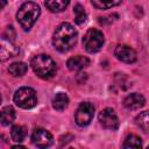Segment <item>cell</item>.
Wrapping results in <instances>:
<instances>
[{
  "label": "cell",
  "instance_id": "44dd1931",
  "mask_svg": "<svg viewBox=\"0 0 149 149\" xmlns=\"http://www.w3.org/2000/svg\"><path fill=\"white\" fill-rule=\"evenodd\" d=\"M142 146V142H141V139L135 135V134H130L126 137L122 147L123 148H139Z\"/></svg>",
  "mask_w": 149,
  "mask_h": 149
},
{
  "label": "cell",
  "instance_id": "7a4b0ae2",
  "mask_svg": "<svg viewBox=\"0 0 149 149\" xmlns=\"http://www.w3.org/2000/svg\"><path fill=\"white\" fill-rule=\"evenodd\" d=\"M30 65L34 72L42 79H49L54 77L57 70V66L54 59L50 56L44 54L34 56L30 61Z\"/></svg>",
  "mask_w": 149,
  "mask_h": 149
},
{
  "label": "cell",
  "instance_id": "4fadbf2b",
  "mask_svg": "<svg viewBox=\"0 0 149 149\" xmlns=\"http://www.w3.org/2000/svg\"><path fill=\"white\" fill-rule=\"evenodd\" d=\"M15 109L12 106H6L0 111V123L2 126H9L15 120Z\"/></svg>",
  "mask_w": 149,
  "mask_h": 149
},
{
  "label": "cell",
  "instance_id": "603a6c76",
  "mask_svg": "<svg viewBox=\"0 0 149 149\" xmlns=\"http://www.w3.org/2000/svg\"><path fill=\"white\" fill-rule=\"evenodd\" d=\"M0 104H1V94H0Z\"/></svg>",
  "mask_w": 149,
  "mask_h": 149
},
{
  "label": "cell",
  "instance_id": "8fae6325",
  "mask_svg": "<svg viewBox=\"0 0 149 149\" xmlns=\"http://www.w3.org/2000/svg\"><path fill=\"white\" fill-rule=\"evenodd\" d=\"M123 105L128 109H140L146 105V99L140 93H130L125 98Z\"/></svg>",
  "mask_w": 149,
  "mask_h": 149
},
{
  "label": "cell",
  "instance_id": "30bf717a",
  "mask_svg": "<svg viewBox=\"0 0 149 149\" xmlns=\"http://www.w3.org/2000/svg\"><path fill=\"white\" fill-rule=\"evenodd\" d=\"M114 55L115 57L123 62V63H127V64H130V63H134L136 61V52L133 48L128 47V45H125V44H120L115 48L114 50Z\"/></svg>",
  "mask_w": 149,
  "mask_h": 149
},
{
  "label": "cell",
  "instance_id": "3957f363",
  "mask_svg": "<svg viewBox=\"0 0 149 149\" xmlns=\"http://www.w3.org/2000/svg\"><path fill=\"white\" fill-rule=\"evenodd\" d=\"M40 13H41L40 6L35 2L28 1L21 5V7L16 13V19L21 28H23V30L27 31L34 26V23L40 16Z\"/></svg>",
  "mask_w": 149,
  "mask_h": 149
},
{
  "label": "cell",
  "instance_id": "ffe728a7",
  "mask_svg": "<svg viewBox=\"0 0 149 149\" xmlns=\"http://www.w3.org/2000/svg\"><path fill=\"white\" fill-rule=\"evenodd\" d=\"M73 12H74V22L77 24H83L86 21V17H87L84 7L79 3H77L73 8Z\"/></svg>",
  "mask_w": 149,
  "mask_h": 149
},
{
  "label": "cell",
  "instance_id": "2e32d148",
  "mask_svg": "<svg viewBox=\"0 0 149 149\" xmlns=\"http://www.w3.org/2000/svg\"><path fill=\"white\" fill-rule=\"evenodd\" d=\"M8 71L14 77H22L28 71V65L23 62H14L9 65Z\"/></svg>",
  "mask_w": 149,
  "mask_h": 149
},
{
  "label": "cell",
  "instance_id": "7c38bea8",
  "mask_svg": "<svg viewBox=\"0 0 149 149\" xmlns=\"http://www.w3.org/2000/svg\"><path fill=\"white\" fill-rule=\"evenodd\" d=\"M88 64H90V59L86 56H81V55L69 58V61L66 63L68 69L70 71H80L84 68H86Z\"/></svg>",
  "mask_w": 149,
  "mask_h": 149
},
{
  "label": "cell",
  "instance_id": "8992f818",
  "mask_svg": "<svg viewBox=\"0 0 149 149\" xmlns=\"http://www.w3.org/2000/svg\"><path fill=\"white\" fill-rule=\"evenodd\" d=\"M94 116V106L91 102H81L74 114V121L78 126L85 127L90 125Z\"/></svg>",
  "mask_w": 149,
  "mask_h": 149
},
{
  "label": "cell",
  "instance_id": "5bb4252c",
  "mask_svg": "<svg viewBox=\"0 0 149 149\" xmlns=\"http://www.w3.org/2000/svg\"><path fill=\"white\" fill-rule=\"evenodd\" d=\"M70 3V0H45V7L52 13L63 12Z\"/></svg>",
  "mask_w": 149,
  "mask_h": 149
},
{
  "label": "cell",
  "instance_id": "9a60e30c",
  "mask_svg": "<svg viewBox=\"0 0 149 149\" xmlns=\"http://www.w3.org/2000/svg\"><path fill=\"white\" fill-rule=\"evenodd\" d=\"M68 105H69V97L64 92L57 93L52 99V107L56 111H63L68 107Z\"/></svg>",
  "mask_w": 149,
  "mask_h": 149
},
{
  "label": "cell",
  "instance_id": "d6986e66",
  "mask_svg": "<svg viewBox=\"0 0 149 149\" xmlns=\"http://www.w3.org/2000/svg\"><path fill=\"white\" fill-rule=\"evenodd\" d=\"M122 0H91L92 5L98 9H109L121 3Z\"/></svg>",
  "mask_w": 149,
  "mask_h": 149
},
{
  "label": "cell",
  "instance_id": "7402d4cb",
  "mask_svg": "<svg viewBox=\"0 0 149 149\" xmlns=\"http://www.w3.org/2000/svg\"><path fill=\"white\" fill-rule=\"evenodd\" d=\"M7 5V0H0V10H2Z\"/></svg>",
  "mask_w": 149,
  "mask_h": 149
},
{
  "label": "cell",
  "instance_id": "9c48e42d",
  "mask_svg": "<svg viewBox=\"0 0 149 149\" xmlns=\"http://www.w3.org/2000/svg\"><path fill=\"white\" fill-rule=\"evenodd\" d=\"M19 54V48L6 36L0 35V62H5Z\"/></svg>",
  "mask_w": 149,
  "mask_h": 149
},
{
  "label": "cell",
  "instance_id": "6da1fadb",
  "mask_svg": "<svg viewBox=\"0 0 149 149\" xmlns=\"http://www.w3.org/2000/svg\"><path fill=\"white\" fill-rule=\"evenodd\" d=\"M77 36L78 33L74 29V27L69 22H63L56 28L54 33L52 45L56 50L61 52H66L76 45Z\"/></svg>",
  "mask_w": 149,
  "mask_h": 149
},
{
  "label": "cell",
  "instance_id": "ba28073f",
  "mask_svg": "<svg viewBox=\"0 0 149 149\" xmlns=\"http://www.w3.org/2000/svg\"><path fill=\"white\" fill-rule=\"evenodd\" d=\"M31 142L38 148H48L54 143V137L47 129L35 128L31 134Z\"/></svg>",
  "mask_w": 149,
  "mask_h": 149
},
{
  "label": "cell",
  "instance_id": "ac0fdd59",
  "mask_svg": "<svg viewBox=\"0 0 149 149\" xmlns=\"http://www.w3.org/2000/svg\"><path fill=\"white\" fill-rule=\"evenodd\" d=\"M135 123L144 133H148L149 132V114H148V111H143L142 113H140L135 118Z\"/></svg>",
  "mask_w": 149,
  "mask_h": 149
},
{
  "label": "cell",
  "instance_id": "5b68a950",
  "mask_svg": "<svg viewBox=\"0 0 149 149\" xmlns=\"http://www.w3.org/2000/svg\"><path fill=\"white\" fill-rule=\"evenodd\" d=\"M104 42H105L104 34L95 28L88 29L83 37V45L85 50L90 54L98 52L102 48Z\"/></svg>",
  "mask_w": 149,
  "mask_h": 149
},
{
  "label": "cell",
  "instance_id": "e0dca14e",
  "mask_svg": "<svg viewBox=\"0 0 149 149\" xmlns=\"http://www.w3.org/2000/svg\"><path fill=\"white\" fill-rule=\"evenodd\" d=\"M27 136V129L26 127L21 126V125H15L12 127L10 130V137L13 141L15 142H22Z\"/></svg>",
  "mask_w": 149,
  "mask_h": 149
},
{
  "label": "cell",
  "instance_id": "277c9868",
  "mask_svg": "<svg viewBox=\"0 0 149 149\" xmlns=\"http://www.w3.org/2000/svg\"><path fill=\"white\" fill-rule=\"evenodd\" d=\"M14 102L24 109H29L36 106L37 104V97H36V92L34 88L28 87V86H23L20 87L15 93H14Z\"/></svg>",
  "mask_w": 149,
  "mask_h": 149
},
{
  "label": "cell",
  "instance_id": "52a82bcc",
  "mask_svg": "<svg viewBox=\"0 0 149 149\" xmlns=\"http://www.w3.org/2000/svg\"><path fill=\"white\" fill-rule=\"evenodd\" d=\"M98 119H99V122L101 123V126L106 129L115 130L119 127V118L113 108L107 107V108L102 109L99 113Z\"/></svg>",
  "mask_w": 149,
  "mask_h": 149
}]
</instances>
